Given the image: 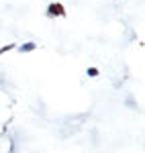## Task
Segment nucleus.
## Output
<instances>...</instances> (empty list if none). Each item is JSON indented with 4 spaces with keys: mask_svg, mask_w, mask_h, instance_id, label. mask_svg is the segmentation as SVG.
Masks as SVG:
<instances>
[{
    "mask_svg": "<svg viewBox=\"0 0 145 153\" xmlns=\"http://www.w3.org/2000/svg\"><path fill=\"white\" fill-rule=\"evenodd\" d=\"M47 16H65V8L59 2H51L47 8Z\"/></svg>",
    "mask_w": 145,
    "mask_h": 153,
    "instance_id": "obj_1",
    "label": "nucleus"
},
{
    "mask_svg": "<svg viewBox=\"0 0 145 153\" xmlns=\"http://www.w3.org/2000/svg\"><path fill=\"white\" fill-rule=\"evenodd\" d=\"M35 49H37V45L33 41H27L23 45H19V51H21V53H31V51H35Z\"/></svg>",
    "mask_w": 145,
    "mask_h": 153,
    "instance_id": "obj_2",
    "label": "nucleus"
},
{
    "mask_svg": "<svg viewBox=\"0 0 145 153\" xmlns=\"http://www.w3.org/2000/svg\"><path fill=\"white\" fill-rule=\"evenodd\" d=\"M14 47H16L14 43H8V45H2V47H0V55H4L6 51H10V49H14Z\"/></svg>",
    "mask_w": 145,
    "mask_h": 153,
    "instance_id": "obj_3",
    "label": "nucleus"
},
{
    "mask_svg": "<svg viewBox=\"0 0 145 153\" xmlns=\"http://www.w3.org/2000/svg\"><path fill=\"white\" fill-rule=\"evenodd\" d=\"M86 74H88L90 78H96V76H98V70H96V68H88V70H86Z\"/></svg>",
    "mask_w": 145,
    "mask_h": 153,
    "instance_id": "obj_4",
    "label": "nucleus"
}]
</instances>
